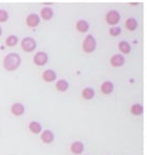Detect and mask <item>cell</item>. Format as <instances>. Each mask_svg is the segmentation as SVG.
Returning a JSON list of instances; mask_svg holds the SVG:
<instances>
[{"mask_svg":"<svg viewBox=\"0 0 147 155\" xmlns=\"http://www.w3.org/2000/svg\"><path fill=\"white\" fill-rule=\"evenodd\" d=\"M43 79L46 82H52L57 79V73L52 70H47L43 73Z\"/></svg>","mask_w":147,"mask_h":155,"instance_id":"cell-9","label":"cell"},{"mask_svg":"<svg viewBox=\"0 0 147 155\" xmlns=\"http://www.w3.org/2000/svg\"><path fill=\"white\" fill-rule=\"evenodd\" d=\"M106 19H107V23L110 24V25H116V24L120 21V15L117 11L115 10H112V11L108 12L106 15Z\"/></svg>","mask_w":147,"mask_h":155,"instance_id":"cell-4","label":"cell"},{"mask_svg":"<svg viewBox=\"0 0 147 155\" xmlns=\"http://www.w3.org/2000/svg\"><path fill=\"white\" fill-rule=\"evenodd\" d=\"M41 16H42V18L45 19V21H48V19H50L53 16V11H52L50 8L48 7H45L42 9L41 11Z\"/></svg>","mask_w":147,"mask_h":155,"instance_id":"cell-13","label":"cell"},{"mask_svg":"<svg viewBox=\"0 0 147 155\" xmlns=\"http://www.w3.org/2000/svg\"><path fill=\"white\" fill-rule=\"evenodd\" d=\"M17 42H18V38L15 37V35H10V37H8V39L5 40V43H7V45L10 46V47L15 46L16 44H17Z\"/></svg>","mask_w":147,"mask_h":155,"instance_id":"cell-21","label":"cell"},{"mask_svg":"<svg viewBox=\"0 0 147 155\" xmlns=\"http://www.w3.org/2000/svg\"><path fill=\"white\" fill-rule=\"evenodd\" d=\"M42 141L44 142V143H51L52 141H53L54 139V135L53 133L51 132V130H46L43 132V134H42Z\"/></svg>","mask_w":147,"mask_h":155,"instance_id":"cell-8","label":"cell"},{"mask_svg":"<svg viewBox=\"0 0 147 155\" xmlns=\"http://www.w3.org/2000/svg\"><path fill=\"white\" fill-rule=\"evenodd\" d=\"M130 110H131V114H134V116H140L143 112V107L141 104H134V105L131 106Z\"/></svg>","mask_w":147,"mask_h":155,"instance_id":"cell-20","label":"cell"},{"mask_svg":"<svg viewBox=\"0 0 147 155\" xmlns=\"http://www.w3.org/2000/svg\"><path fill=\"white\" fill-rule=\"evenodd\" d=\"M33 61L36 65L39 66H43L47 63L48 61V55L45 53V51H39L37 54H35L33 58Z\"/></svg>","mask_w":147,"mask_h":155,"instance_id":"cell-5","label":"cell"},{"mask_svg":"<svg viewBox=\"0 0 147 155\" xmlns=\"http://www.w3.org/2000/svg\"><path fill=\"white\" fill-rule=\"evenodd\" d=\"M100 89H101V92L104 94H110L113 91L114 86L111 81H104V84H101V88H100Z\"/></svg>","mask_w":147,"mask_h":155,"instance_id":"cell-12","label":"cell"},{"mask_svg":"<svg viewBox=\"0 0 147 155\" xmlns=\"http://www.w3.org/2000/svg\"><path fill=\"white\" fill-rule=\"evenodd\" d=\"M9 18V15H8V12L5 10H0V23H5Z\"/></svg>","mask_w":147,"mask_h":155,"instance_id":"cell-22","label":"cell"},{"mask_svg":"<svg viewBox=\"0 0 147 155\" xmlns=\"http://www.w3.org/2000/svg\"><path fill=\"white\" fill-rule=\"evenodd\" d=\"M40 21H41L40 16L35 13L29 14V15L27 16V18H26V23H27V25L31 28H35L36 26H39Z\"/></svg>","mask_w":147,"mask_h":155,"instance_id":"cell-6","label":"cell"},{"mask_svg":"<svg viewBox=\"0 0 147 155\" xmlns=\"http://www.w3.org/2000/svg\"><path fill=\"white\" fill-rule=\"evenodd\" d=\"M29 130H30V132L33 133V134H40L42 130V125L39 122L32 121V122H30V124H29Z\"/></svg>","mask_w":147,"mask_h":155,"instance_id":"cell-14","label":"cell"},{"mask_svg":"<svg viewBox=\"0 0 147 155\" xmlns=\"http://www.w3.org/2000/svg\"><path fill=\"white\" fill-rule=\"evenodd\" d=\"M70 150L74 154H81L84 150V146L82 142L80 141H75L72 142V146H70Z\"/></svg>","mask_w":147,"mask_h":155,"instance_id":"cell-11","label":"cell"},{"mask_svg":"<svg viewBox=\"0 0 147 155\" xmlns=\"http://www.w3.org/2000/svg\"><path fill=\"white\" fill-rule=\"evenodd\" d=\"M118 48L122 51L123 54H129L130 50H131V46L129 45V43L126 41H122L118 44Z\"/></svg>","mask_w":147,"mask_h":155,"instance_id":"cell-17","label":"cell"},{"mask_svg":"<svg viewBox=\"0 0 147 155\" xmlns=\"http://www.w3.org/2000/svg\"><path fill=\"white\" fill-rule=\"evenodd\" d=\"M120 32H122V30H120V27H113V28L110 29V34L113 35V37H117Z\"/></svg>","mask_w":147,"mask_h":155,"instance_id":"cell-23","label":"cell"},{"mask_svg":"<svg viewBox=\"0 0 147 155\" xmlns=\"http://www.w3.org/2000/svg\"><path fill=\"white\" fill-rule=\"evenodd\" d=\"M56 87H57L58 91L64 92L68 89V82L66 81L65 79H60L59 81L57 82V84H56Z\"/></svg>","mask_w":147,"mask_h":155,"instance_id":"cell-18","label":"cell"},{"mask_svg":"<svg viewBox=\"0 0 147 155\" xmlns=\"http://www.w3.org/2000/svg\"><path fill=\"white\" fill-rule=\"evenodd\" d=\"M1 33H2V29H1V27H0V35H1Z\"/></svg>","mask_w":147,"mask_h":155,"instance_id":"cell-24","label":"cell"},{"mask_svg":"<svg viewBox=\"0 0 147 155\" xmlns=\"http://www.w3.org/2000/svg\"><path fill=\"white\" fill-rule=\"evenodd\" d=\"M11 111L14 116H21L24 114V111H25V107H24V105L21 104V103H15L12 106Z\"/></svg>","mask_w":147,"mask_h":155,"instance_id":"cell-10","label":"cell"},{"mask_svg":"<svg viewBox=\"0 0 147 155\" xmlns=\"http://www.w3.org/2000/svg\"><path fill=\"white\" fill-rule=\"evenodd\" d=\"M76 28H77V30L79 32L84 33V32H86L88 30L90 25H88V21H79L77 23V25H76Z\"/></svg>","mask_w":147,"mask_h":155,"instance_id":"cell-15","label":"cell"},{"mask_svg":"<svg viewBox=\"0 0 147 155\" xmlns=\"http://www.w3.org/2000/svg\"><path fill=\"white\" fill-rule=\"evenodd\" d=\"M126 27H127V29L130 30V31L136 30V28H138V21H136V19L133 18V17L128 18L126 21Z\"/></svg>","mask_w":147,"mask_h":155,"instance_id":"cell-16","label":"cell"},{"mask_svg":"<svg viewBox=\"0 0 147 155\" xmlns=\"http://www.w3.org/2000/svg\"><path fill=\"white\" fill-rule=\"evenodd\" d=\"M21 56L16 53H11L7 55L3 60V68L7 71H15L18 66L21 65Z\"/></svg>","mask_w":147,"mask_h":155,"instance_id":"cell-1","label":"cell"},{"mask_svg":"<svg viewBox=\"0 0 147 155\" xmlns=\"http://www.w3.org/2000/svg\"><path fill=\"white\" fill-rule=\"evenodd\" d=\"M110 62H111L112 66H115V68H118V66H122L124 65L125 63V58L123 55H114L113 57L111 58V60H110Z\"/></svg>","mask_w":147,"mask_h":155,"instance_id":"cell-7","label":"cell"},{"mask_svg":"<svg viewBox=\"0 0 147 155\" xmlns=\"http://www.w3.org/2000/svg\"><path fill=\"white\" fill-rule=\"evenodd\" d=\"M36 47V42L32 38H25L21 41V49L27 51V53H31L35 49Z\"/></svg>","mask_w":147,"mask_h":155,"instance_id":"cell-3","label":"cell"},{"mask_svg":"<svg viewBox=\"0 0 147 155\" xmlns=\"http://www.w3.org/2000/svg\"><path fill=\"white\" fill-rule=\"evenodd\" d=\"M96 45H97V43H96L95 38L92 34H88V37L84 39L82 48H83V50L85 53L90 54V53H93L94 50L96 49Z\"/></svg>","mask_w":147,"mask_h":155,"instance_id":"cell-2","label":"cell"},{"mask_svg":"<svg viewBox=\"0 0 147 155\" xmlns=\"http://www.w3.org/2000/svg\"><path fill=\"white\" fill-rule=\"evenodd\" d=\"M94 95H95V91H94L93 88H85L82 91V96L85 100H91V98L94 97Z\"/></svg>","mask_w":147,"mask_h":155,"instance_id":"cell-19","label":"cell"}]
</instances>
